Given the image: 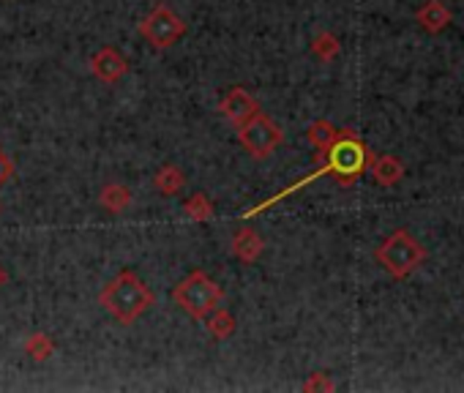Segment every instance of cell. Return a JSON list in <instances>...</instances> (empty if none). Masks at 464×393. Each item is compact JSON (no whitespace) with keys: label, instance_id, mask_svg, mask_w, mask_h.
<instances>
[{"label":"cell","instance_id":"cell-10","mask_svg":"<svg viewBox=\"0 0 464 393\" xmlns=\"http://www.w3.org/2000/svg\"><path fill=\"white\" fill-rule=\"evenodd\" d=\"M366 169H369V172H372V177H374L380 186H385V188H391V186L401 183V177H404V161H401L399 156H391V153L369 156Z\"/></svg>","mask_w":464,"mask_h":393},{"label":"cell","instance_id":"cell-6","mask_svg":"<svg viewBox=\"0 0 464 393\" xmlns=\"http://www.w3.org/2000/svg\"><path fill=\"white\" fill-rule=\"evenodd\" d=\"M238 139L255 158H268L282 145L285 134L268 115L257 112L244 126H238Z\"/></svg>","mask_w":464,"mask_h":393},{"label":"cell","instance_id":"cell-11","mask_svg":"<svg viewBox=\"0 0 464 393\" xmlns=\"http://www.w3.org/2000/svg\"><path fill=\"white\" fill-rule=\"evenodd\" d=\"M263 249H266V241L252 227H241L236 235H232V254H236V260H241L246 265L249 263H257L260 254H263Z\"/></svg>","mask_w":464,"mask_h":393},{"label":"cell","instance_id":"cell-8","mask_svg":"<svg viewBox=\"0 0 464 393\" xmlns=\"http://www.w3.org/2000/svg\"><path fill=\"white\" fill-rule=\"evenodd\" d=\"M218 112H221L232 126H244L252 115L260 112V104H257V99H255L249 91H244V88H232V91H227V96L221 99Z\"/></svg>","mask_w":464,"mask_h":393},{"label":"cell","instance_id":"cell-12","mask_svg":"<svg viewBox=\"0 0 464 393\" xmlns=\"http://www.w3.org/2000/svg\"><path fill=\"white\" fill-rule=\"evenodd\" d=\"M99 203L110 214H123L131 206V191L123 183H107L99 194Z\"/></svg>","mask_w":464,"mask_h":393},{"label":"cell","instance_id":"cell-5","mask_svg":"<svg viewBox=\"0 0 464 393\" xmlns=\"http://www.w3.org/2000/svg\"><path fill=\"white\" fill-rule=\"evenodd\" d=\"M186 23L164 4H159L142 23H140V36L153 47V50H167L178 39H183Z\"/></svg>","mask_w":464,"mask_h":393},{"label":"cell","instance_id":"cell-21","mask_svg":"<svg viewBox=\"0 0 464 393\" xmlns=\"http://www.w3.org/2000/svg\"><path fill=\"white\" fill-rule=\"evenodd\" d=\"M9 282V273L4 271V265H0V290H4V284Z\"/></svg>","mask_w":464,"mask_h":393},{"label":"cell","instance_id":"cell-7","mask_svg":"<svg viewBox=\"0 0 464 393\" xmlns=\"http://www.w3.org/2000/svg\"><path fill=\"white\" fill-rule=\"evenodd\" d=\"M91 74L104 85H115L129 74V61L115 47H102L91 55Z\"/></svg>","mask_w":464,"mask_h":393},{"label":"cell","instance_id":"cell-18","mask_svg":"<svg viewBox=\"0 0 464 393\" xmlns=\"http://www.w3.org/2000/svg\"><path fill=\"white\" fill-rule=\"evenodd\" d=\"M183 214L191 222H210L213 219V203L208 200L205 194H191L188 200L183 203Z\"/></svg>","mask_w":464,"mask_h":393},{"label":"cell","instance_id":"cell-1","mask_svg":"<svg viewBox=\"0 0 464 393\" xmlns=\"http://www.w3.org/2000/svg\"><path fill=\"white\" fill-rule=\"evenodd\" d=\"M99 301L112 320H118L121 325H131L153 306V292L134 271H121L112 282H107Z\"/></svg>","mask_w":464,"mask_h":393},{"label":"cell","instance_id":"cell-14","mask_svg":"<svg viewBox=\"0 0 464 393\" xmlns=\"http://www.w3.org/2000/svg\"><path fill=\"white\" fill-rule=\"evenodd\" d=\"M306 137H309V142L314 145V150H317V158H323V156L328 153V148L336 142V137H339V129H336L331 120H314V123L309 126Z\"/></svg>","mask_w":464,"mask_h":393},{"label":"cell","instance_id":"cell-2","mask_svg":"<svg viewBox=\"0 0 464 393\" xmlns=\"http://www.w3.org/2000/svg\"><path fill=\"white\" fill-rule=\"evenodd\" d=\"M377 263L393 276V279H410L426 260V249L420 246V241L407 233V230H396L391 233L374 252Z\"/></svg>","mask_w":464,"mask_h":393},{"label":"cell","instance_id":"cell-16","mask_svg":"<svg viewBox=\"0 0 464 393\" xmlns=\"http://www.w3.org/2000/svg\"><path fill=\"white\" fill-rule=\"evenodd\" d=\"M25 352H28V358H31V360L44 363V360L55 352V341H53L47 333L36 331V333H31V336L25 339Z\"/></svg>","mask_w":464,"mask_h":393},{"label":"cell","instance_id":"cell-4","mask_svg":"<svg viewBox=\"0 0 464 393\" xmlns=\"http://www.w3.org/2000/svg\"><path fill=\"white\" fill-rule=\"evenodd\" d=\"M224 298V290L202 271H191L183 282L175 284L172 301L191 317V320H205L210 309H216Z\"/></svg>","mask_w":464,"mask_h":393},{"label":"cell","instance_id":"cell-19","mask_svg":"<svg viewBox=\"0 0 464 393\" xmlns=\"http://www.w3.org/2000/svg\"><path fill=\"white\" fill-rule=\"evenodd\" d=\"M336 385H334V379H331V374H325V371H314V374H309V379L304 382V390H309V393H314V390H334Z\"/></svg>","mask_w":464,"mask_h":393},{"label":"cell","instance_id":"cell-20","mask_svg":"<svg viewBox=\"0 0 464 393\" xmlns=\"http://www.w3.org/2000/svg\"><path fill=\"white\" fill-rule=\"evenodd\" d=\"M12 175H14V164H12V158L4 153V148H0V186H4Z\"/></svg>","mask_w":464,"mask_h":393},{"label":"cell","instance_id":"cell-15","mask_svg":"<svg viewBox=\"0 0 464 393\" xmlns=\"http://www.w3.org/2000/svg\"><path fill=\"white\" fill-rule=\"evenodd\" d=\"M183 186H186V175H183V169L175 167V164H167V167H161V169L153 175V188L161 191V194H167V196L178 194Z\"/></svg>","mask_w":464,"mask_h":393},{"label":"cell","instance_id":"cell-3","mask_svg":"<svg viewBox=\"0 0 464 393\" xmlns=\"http://www.w3.org/2000/svg\"><path fill=\"white\" fill-rule=\"evenodd\" d=\"M323 158H325V169L334 172L342 186H350L366 169L369 148L363 145V139L355 131L344 129V131H339L336 142L328 148V153Z\"/></svg>","mask_w":464,"mask_h":393},{"label":"cell","instance_id":"cell-13","mask_svg":"<svg viewBox=\"0 0 464 393\" xmlns=\"http://www.w3.org/2000/svg\"><path fill=\"white\" fill-rule=\"evenodd\" d=\"M205 328H208V333L216 339V341H227L232 333H236V317H232L227 309H210L208 314H205Z\"/></svg>","mask_w":464,"mask_h":393},{"label":"cell","instance_id":"cell-17","mask_svg":"<svg viewBox=\"0 0 464 393\" xmlns=\"http://www.w3.org/2000/svg\"><path fill=\"white\" fill-rule=\"evenodd\" d=\"M312 53H314V58H317V61L331 63V61H336V58H339L342 44H339V39H336L334 34H317V36H314V42H312Z\"/></svg>","mask_w":464,"mask_h":393},{"label":"cell","instance_id":"cell-9","mask_svg":"<svg viewBox=\"0 0 464 393\" xmlns=\"http://www.w3.org/2000/svg\"><path fill=\"white\" fill-rule=\"evenodd\" d=\"M415 20H418V25H420L429 36H437V34H442V31L450 28L453 14H450V9L442 4V0H423L420 9L415 12Z\"/></svg>","mask_w":464,"mask_h":393}]
</instances>
